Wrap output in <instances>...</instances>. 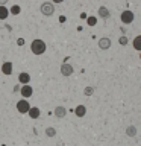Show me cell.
<instances>
[{
  "label": "cell",
  "mask_w": 141,
  "mask_h": 146,
  "mask_svg": "<svg viewBox=\"0 0 141 146\" xmlns=\"http://www.w3.org/2000/svg\"><path fill=\"white\" fill-rule=\"evenodd\" d=\"M30 50H32L34 55H43L45 50H47V46H45V43L43 40L36 38V40H34L30 43Z\"/></svg>",
  "instance_id": "cell-1"
},
{
  "label": "cell",
  "mask_w": 141,
  "mask_h": 146,
  "mask_svg": "<svg viewBox=\"0 0 141 146\" xmlns=\"http://www.w3.org/2000/svg\"><path fill=\"white\" fill-rule=\"evenodd\" d=\"M40 11L43 15L45 17H50V15H53V12H55V5L52 2H44L43 5L40 6Z\"/></svg>",
  "instance_id": "cell-2"
},
{
  "label": "cell",
  "mask_w": 141,
  "mask_h": 146,
  "mask_svg": "<svg viewBox=\"0 0 141 146\" xmlns=\"http://www.w3.org/2000/svg\"><path fill=\"white\" fill-rule=\"evenodd\" d=\"M120 20H121L123 25H130V23L135 20V14L132 11H129V9H127V11H123L121 15H120Z\"/></svg>",
  "instance_id": "cell-3"
},
{
  "label": "cell",
  "mask_w": 141,
  "mask_h": 146,
  "mask_svg": "<svg viewBox=\"0 0 141 146\" xmlns=\"http://www.w3.org/2000/svg\"><path fill=\"white\" fill-rule=\"evenodd\" d=\"M29 108H30V105H29V102H27L26 99H21V100L17 102V111L20 114H27Z\"/></svg>",
  "instance_id": "cell-4"
},
{
  "label": "cell",
  "mask_w": 141,
  "mask_h": 146,
  "mask_svg": "<svg viewBox=\"0 0 141 146\" xmlns=\"http://www.w3.org/2000/svg\"><path fill=\"white\" fill-rule=\"evenodd\" d=\"M20 94L23 96V99H27V98H30V96L34 94V88H32L29 84H26V85L20 87Z\"/></svg>",
  "instance_id": "cell-5"
},
{
  "label": "cell",
  "mask_w": 141,
  "mask_h": 146,
  "mask_svg": "<svg viewBox=\"0 0 141 146\" xmlns=\"http://www.w3.org/2000/svg\"><path fill=\"white\" fill-rule=\"evenodd\" d=\"M73 72H74V68H73L71 64L64 62L62 66H61V75H62V76L68 78V76H71V75H73Z\"/></svg>",
  "instance_id": "cell-6"
},
{
  "label": "cell",
  "mask_w": 141,
  "mask_h": 146,
  "mask_svg": "<svg viewBox=\"0 0 141 146\" xmlns=\"http://www.w3.org/2000/svg\"><path fill=\"white\" fill-rule=\"evenodd\" d=\"M12 62H9V61H6V62H3L2 64V73L3 75H6V76H11L12 75Z\"/></svg>",
  "instance_id": "cell-7"
},
{
  "label": "cell",
  "mask_w": 141,
  "mask_h": 146,
  "mask_svg": "<svg viewBox=\"0 0 141 146\" xmlns=\"http://www.w3.org/2000/svg\"><path fill=\"white\" fill-rule=\"evenodd\" d=\"M99 47L102 50H108L109 47H111V40L108 38V36H103V38L99 40Z\"/></svg>",
  "instance_id": "cell-8"
},
{
  "label": "cell",
  "mask_w": 141,
  "mask_h": 146,
  "mask_svg": "<svg viewBox=\"0 0 141 146\" xmlns=\"http://www.w3.org/2000/svg\"><path fill=\"white\" fill-rule=\"evenodd\" d=\"M55 116H56L58 119H64V117H65L67 116V108L65 107H62V105H59V107H56V108H55Z\"/></svg>",
  "instance_id": "cell-9"
},
{
  "label": "cell",
  "mask_w": 141,
  "mask_h": 146,
  "mask_svg": "<svg viewBox=\"0 0 141 146\" xmlns=\"http://www.w3.org/2000/svg\"><path fill=\"white\" fill-rule=\"evenodd\" d=\"M99 17L103 18V20H108V18L111 17V12H109V9L106 6H100L99 8Z\"/></svg>",
  "instance_id": "cell-10"
},
{
  "label": "cell",
  "mask_w": 141,
  "mask_h": 146,
  "mask_svg": "<svg viewBox=\"0 0 141 146\" xmlns=\"http://www.w3.org/2000/svg\"><path fill=\"white\" fill-rule=\"evenodd\" d=\"M18 82L23 84V85L29 84V82H30V75H29V73H26V72L20 73V75H18Z\"/></svg>",
  "instance_id": "cell-11"
},
{
  "label": "cell",
  "mask_w": 141,
  "mask_h": 146,
  "mask_svg": "<svg viewBox=\"0 0 141 146\" xmlns=\"http://www.w3.org/2000/svg\"><path fill=\"white\" fill-rule=\"evenodd\" d=\"M27 114H29L30 119H38L40 114H41V111H40V108H36V107H30L29 111H27Z\"/></svg>",
  "instance_id": "cell-12"
},
{
  "label": "cell",
  "mask_w": 141,
  "mask_h": 146,
  "mask_svg": "<svg viewBox=\"0 0 141 146\" xmlns=\"http://www.w3.org/2000/svg\"><path fill=\"white\" fill-rule=\"evenodd\" d=\"M74 114L77 117H84L85 114H86V108H85V105H77V107L74 108Z\"/></svg>",
  "instance_id": "cell-13"
},
{
  "label": "cell",
  "mask_w": 141,
  "mask_h": 146,
  "mask_svg": "<svg viewBox=\"0 0 141 146\" xmlns=\"http://www.w3.org/2000/svg\"><path fill=\"white\" fill-rule=\"evenodd\" d=\"M136 132H138V131H136V126L135 125H129V126L126 128V135L127 137H135Z\"/></svg>",
  "instance_id": "cell-14"
},
{
  "label": "cell",
  "mask_w": 141,
  "mask_h": 146,
  "mask_svg": "<svg viewBox=\"0 0 141 146\" xmlns=\"http://www.w3.org/2000/svg\"><path fill=\"white\" fill-rule=\"evenodd\" d=\"M9 15V9L3 5H0V20H6Z\"/></svg>",
  "instance_id": "cell-15"
},
{
  "label": "cell",
  "mask_w": 141,
  "mask_h": 146,
  "mask_svg": "<svg viewBox=\"0 0 141 146\" xmlns=\"http://www.w3.org/2000/svg\"><path fill=\"white\" fill-rule=\"evenodd\" d=\"M134 49L135 50H141V35H136L134 38Z\"/></svg>",
  "instance_id": "cell-16"
},
{
  "label": "cell",
  "mask_w": 141,
  "mask_h": 146,
  "mask_svg": "<svg viewBox=\"0 0 141 146\" xmlns=\"http://www.w3.org/2000/svg\"><path fill=\"white\" fill-rule=\"evenodd\" d=\"M45 135L52 139V137H55V135H56V129H55L53 126H47V128H45Z\"/></svg>",
  "instance_id": "cell-17"
},
{
  "label": "cell",
  "mask_w": 141,
  "mask_h": 146,
  "mask_svg": "<svg viewBox=\"0 0 141 146\" xmlns=\"http://www.w3.org/2000/svg\"><path fill=\"white\" fill-rule=\"evenodd\" d=\"M20 11H21V8L18 6V5H14V6L9 9V14H12V15H17V14H20Z\"/></svg>",
  "instance_id": "cell-18"
},
{
  "label": "cell",
  "mask_w": 141,
  "mask_h": 146,
  "mask_svg": "<svg viewBox=\"0 0 141 146\" xmlns=\"http://www.w3.org/2000/svg\"><path fill=\"white\" fill-rule=\"evenodd\" d=\"M93 93H94V87L88 85V87H85V88H84V94L85 96H93Z\"/></svg>",
  "instance_id": "cell-19"
},
{
  "label": "cell",
  "mask_w": 141,
  "mask_h": 146,
  "mask_svg": "<svg viewBox=\"0 0 141 146\" xmlns=\"http://www.w3.org/2000/svg\"><path fill=\"white\" fill-rule=\"evenodd\" d=\"M86 23H88L90 26H96V23H97V18H96V17H88Z\"/></svg>",
  "instance_id": "cell-20"
},
{
  "label": "cell",
  "mask_w": 141,
  "mask_h": 146,
  "mask_svg": "<svg viewBox=\"0 0 141 146\" xmlns=\"http://www.w3.org/2000/svg\"><path fill=\"white\" fill-rule=\"evenodd\" d=\"M118 43H120L121 46H126L127 43H129V41H127V38H126L125 35H121V36H120V40H118Z\"/></svg>",
  "instance_id": "cell-21"
},
{
  "label": "cell",
  "mask_w": 141,
  "mask_h": 146,
  "mask_svg": "<svg viewBox=\"0 0 141 146\" xmlns=\"http://www.w3.org/2000/svg\"><path fill=\"white\" fill-rule=\"evenodd\" d=\"M17 44H18V46H23V44H24V40H23V38H18V40H17Z\"/></svg>",
  "instance_id": "cell-22"
},
{
  "label": "cell",
  "mask_w": 141,
  "mask_h": 146,
  "mask_svg": "<svg viewBox=\"0 0 141 146\" xmlns=\"http://www.w3.org/2000/svg\"><path fill=\"white\" fill-rule=\"evenodd\" d=\"M18 91H20V84H18V85H15V87H14V93H18Z\"/></svg>",
  "instance_id": "cell-23"
},
{
  "label": "cell",
  "mask_w": 141,
  "mask_h": 146,
  "mask_svg": "<svg viewBox=\"0 0 141 146\" xmlns=\"http://www.w3.org/2000/svg\"><path fill=\"white\" fill-rule=\"evenodd\" d=\"M9 2V0H0V5H3V6H5V5H6Z\"/></svg>",
  "instance_id": "cell-24"
},
{
  "label": "cell",
  "mask_w": 141,
  "mask_h": 146,
  "mask_svg": "<svg viewBox=\"0 0 141 146\" xmlns=\"http://www.w3.org/2000/svg\"><path fill=\"white\" fill-rule=\"evenodd\" d=\"M64 0H52V3H62Z\"/></svg>",
  "instance_id": "cell-25"
},
{
  "label": "cell",
  "mask_w": 141,
  "mask_h": 146,
  "mask_svg": "<svg viewBox=\"0 0 141 146\" xmlns=\"http://www.w3.org/2000/svg\"><path fill=\"white\" fill-rule=\"evenodd\" d=\"M56 146H61V145H56Z\"/></svg>",
  "instance_id": "cell-26"
}]
</instances>
